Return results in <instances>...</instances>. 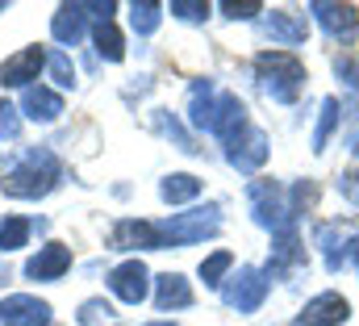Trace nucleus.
I'll return each mask as SVG.
<instances>
[{"label":"nucleus","mask_w":359,"mask_h":326,"mask_svg":"<svg viewBox=\"0 0 359 326\" xmlns=\"http://www.w3.org/2000/svg\"><path fill=\"white\" fill-rule=\"evenodd\" d=\"M59 176H63L59 159H55L46 147H34V151H25L21 159H17L13 167H8V171H4L0 188H4L8 197H21V201H38V197H46V193L59 184Z\"/></svg>","instance_id":"1"},{"label":"nucleus","mask_w":359,"mask_h":326,"mask_svg":"<svg viewBox=\"0 0 359 326\" xmlns=\"http://www.w3.org/2000/svg\"><path fill=\"white\" fill-rule=\"evenodd\" d=\"M255 72H259L264 92H268L271 100H280V105L297 100V92H301V84H305V63H301L292 51H264V55L255 59Z\"/></svg>","instance_id":"2"},{"label":"nucleus","mask_w":359,"mask_h":326,"mask_svg":"<svg viewBox=\"0 0 359 326\" xmlns=\"http://www.w3.org/2000/svg\"><path fill=\"white\" fill-rule=\"evenodd\" d=\"M217 205H205V209H188V214H176L168 222H159V235L168 247H184V243H201L205 235L217 230Z\"/></svg>","instance_id":"3"},{"label":"nucleus","mask_w":359,"mask_h":326,"mask_svg":"<svg viewBox=\"0 0 359 326\" xmlns=\"http://www.w3.org/2000/svg\"><path fill=\"white\" fill-rule=\"evenodd\" d=\"M109 289H113V297H121L126 306H142L147 293H151V272H147V263H142V259L117 263V268L109 272Z\"/></svg>","instance_id":"4"},{"label":"nucleus","mask_w":359,"mask_h":326,"mask_svg":"<svg viewBox=\"0 0 359 326\" xmlns=\"http://www.w3.org/2000/svg\"><path fill=\"white\" fill-rule=\"evenodd\" d=\"M0 322L4 326H50V306L29 297V293H13L0 301Z\"/></svg>","instance_id":"5"},{"label":"nucleus","mask_w":359,"mask_h":326,"mask_svg":"<svg viewBox=\"0 0 359 326\" xmlns=\"http://www.w3.org/2000/svg\"><path fill=\"white\" fill-rule=\"evenodd\" d=\"M264 293H268V280L255 268H238V276H230V285L222 289L226 306H234V310H255L264 301Z\"/></svg>","instance_id":"6"},{"label":"nucleus","mask_w":359,"mask_h":326,"mask_svg":"<svg viewBox=\"0 0 359 326\" xmlns=\"http://www.w3.org/2000/svg\"><path fill=\"white\" fill-rule=\"evenodd\" d=\"M42 67H46L42 46H25V51H17V55L4 59V67H0V84H4V88H29V80H38Z\"/></svg>","instance_id":"7"},{"label":"nucleus","mask_w":359,"mask_h":326,"mask_svg":"<svg viewBox=\"0 0 359 326\" xmlns=\"http://www.w3.org/2000/svg\"><path fill=\"white\" fill-rule=\"evenodd\" d=\"M347 314H351V306H347L343 293H322V297H313L301 310V318L292 326H339V322H347Z\"/></svg>","instance_id":"8"},{"label":"nucleus","mask_w":359,"mask_h":326,"mask_svg":"<svg viewBox=\"0 0 359 326\" xmlns=\"http://www.w3.org/2000/svg\"><path fill=\"white\" fill-rule=\"evenodd\" d=\"M113 247H121V251H159L168 243H163L155 222H117L113 226Z\"/></svg>","instance_id":"9"},{"label":"nucleus","mask_w":359,"mask_h":326,"mask_svg":"<svg viewBox=\"0 0 359 326\" xmlns=\"http://www.w3.org/2000/svg\"><path fill=\"white\" fill-rule=\"evenodd\" d=\"M67 268H72V247L46 243L29 263H25V276H29V280H59Z\"/></svg>","instance_id":"10"},{"label":"nucleus","mask_w":359,"mask_h":326,"mask_svg":"<svg viewBox=\"0 0 359 326\" xmlns=\"http://www.w3.org/2000/svg\"><path fill=\"white\" fill-rule=\"evenodd\" d=\"M313 17L326 25L330 38L351 42V38L359 34V8L355 4H313Z\"/></svg>","instance_id":"11"},{"label":"nucleus","mask_w":359,"mask_h":326,"mask_svg":"<svg viewBox=\"0 0 359 326\" xmlns=\"http://www.w3.org/2000/svg\"><path fill=\"white\" fill-rule=\"evenodd\" d=\"M21 113H25L29 122H55V117L63 113V96L50 92V88H42V84H29V88L21 92Z\"/></svg>","instance_id":"12"},{"label":"nucleus","mask_w":359,"mask_h":326,"mask_svg":"<svg viewBox=\"0 0 359 326\" xmlns=\"http://www.w3.org/2000/svg\"><path fill=\"white\" fill-rule=\"evenodd\" d=\"M84 21H88V4H59V13L50 21V34L63 46H76L84 38Z\"/></svg>","instance_id":"13"},{"label":"nucleus","mask_w":359,"mask_h":326,"mask_svg":"<svg viewBox=\"0 0 359 326\" xmlns=\"http://www.w3.org/2000/svg\"><path fill=\"white\" fill-rule=\"evenodd\" d=\"M155 306L159 310H184V306H192V289H188V280L180 272L155 276Z\"/></svg>","instance_id":"14"},{"label":"nucleus","mask_w":359,"mask_h":326,"mask_svg":"<svg viewBox=\"0 0 359 326\" xmlns=\"http://www.w3.org/2000/svg\"><path fill=\"white\" fill-rule=\"evenodd\" d=\"M264 159H268V138H264L259 130H247L243 143H230V163H234L238 171H255Z\"/></svg>","instance_id":"15"},{"label":"nucleus","mask_w":359,"mask_h":326,"mask_svg":"<svg viewBox=\"0 0 359 326\" xmlns=\"http://www.w3.org/2000/svg\"><path fill=\"white\" fill-rule=\"evenodd\" d=\"M251 205H255V218H259L264 226H276V222H280V188H276L271 180L251 184Z\"/></svg>","instance_id":"16"},{"label":"nucleus","mask_w":359,"mask_h":326,"mask_svg":"<svg viewBox=\"0 0 359 326\" xmlns=\"http://www.w3.org/2000/svg\"><path fill=\"white\" fill-rule=\"evenodd\" d=\"M92 42H96V51H100L109 63H121V59H126V38H121V30H117L113 21H100V25L92 30Z\"/></svg>","instance_id":"17"},{"label":"nucleus","mask_w":359,"mask_h":326,"mask_svg":"<svg viewBox=\"0 0 359 326\" xmlns=\"http://www.w3.org/2000/svg\"><path fill=\"white\" fill-rule=\"evenodd\" d=\"M159 193H163V201L180 205V201H192V197L201 193V180L188 176V171H176V176H168V180L159 184Z\"/></svg>","instance_id":"18"},{"label":"nucleus","mask_w":359,"mask_h":326,"mask_svg":"<svg viewBox=\"0 0 359 326\" xmlns=\"http://www.w3.org/2000/svg\"><path fill=\"white\" fill-rule=\"evenodd\" d=\"M29 230H34V222H29V218H4V222H0V247H4V251L25 247Z\"/></svg>","instance_id":"19"},{"label":"nucleus","mask_w":359,"mask_h":326,"mask_svg":"<svg viewBox=\"0 0 359 326\" xmlns=\"http://www.w3.org/2000/svg\"><path fill=\"white\" fill-rule=\"evenodd\" d=\"M234 263V255L230 251H217V255H209L205 263H201V280L209 285V289H217L222 285V276H226V268Z\"/></svg>","instance_id":"20"},{"label":"nucleus","mask_w":359,"mask_h":326,"mask_svg":"<svg viewBox=\"0 0 359 326\" xmlns=\"http://www.w3.org/2000/svg\"><path fill=\"white\" fill-rule=\"evenodd\" d=\"M268 30H271V38H284V42H297V38L305 34V21H297V17H288V13H271Z\"/></svg>","instance_id":"21"},{"label":"nucleus","mask_w":359,"mask_h":326,"mask_svg":"<svg viewBox=\"0 0 359 326\" xmlns=\"http://www.w3.org/2000/svg\"><path fill=\"white\" fill-rule=\"evenodd\" d=\"M159 13H163L159 4H134V8H130V21H134L138 34H151V30L159 25Z\"/></svg>","instance_id":"22"},{"label":"nucleus","mask_w":359,"mask_h":326,"mask_svg":"<svg viewBox=\"0 0 359 326\" xmlns=\"http://www.w3.org/2000/svg\"><path fill=\"white\" fill-rule=\"evenodd\" d=\"M46 67H50V76L63 84V88H72L76 84V67H72V59L63 55V51H55V55H46Z\"/></svg>","instance_id":"23"},{"label":"nucleus","mask_w":359,"mask_h":326,"mask_svg":"<svg viewBox=\"0 0 359 326\" xmlns=\"http://www.w3.org/2000/svg\"><path fill=\"white\" fill-rule=\"evenodd\" d=\"M172 13L184 21H201V17H209V4L205 0H172Z\"/></svg>","instance_id":"24"},{"label":"nucleus","mask_w":359,"mask_h":326,"mask_svg":"<svg viewBox=\"0 0 359 326\" xmlns=\"http://www.w3.org/2000/svg\"><path fill=\"white\" fill-rule=\"evenodd\" d=\"M322 130H318V138H313V151H326V138H330V126H334V117H339V100H326L322 105Z\"/></svg>","instance_id":"25"},{"label":"nucleus","mask_w":359,"mask_h":326,"mask_svg":"<svg viewBox=\"0 0 359 326\" xmlns=\"http://www.w3.org/2000/svg\"><path fill=\"white\" fill-rule=\"evenodd\" d=\"M222 13H226L230 21H247V17L264 13V4H255V0H247V4H238V0H226V4H222Z\"/></svg>","instance_id":"26"},{"label":"nucleus","mask_w":359,"mask_h":326,"mask_svg":"<svg viewBox=\"0 0 359 326\" xmlns=\"http://www.w3.org/2000/svg\"><path fill=\"white\" fill-rule=\"evenodd\" d=\"M17 130H21L17 109H13L8 100H0V138H17Z\"/></svg>","instance_id":"27"},{"label":"nucleus","mask_w":359,"mask_h":326,"mask_svg":"<svg viewBox=\"0 0 359 326\" xmlns=\"http://www.w3.org/2000/svg\"><path fill=\"white\" fill-rule=\"evenodd\" d=\"M334 72L351 84V88H359V59H355V55H343V59H334Z\"/></svg>","instance_id":"28"},{"label":"nucleus","mask_w":359,"mask_h":326,"mask_svg":"<svg viewBox=\"0 0 359 326\" xmlns=\"http://www.w3.org/2000/svg\"><path fill=\"white\" fill-rule=\"evenodd\" d=\"M104 314H113L104 301H84V310H80V322H96V318H104Z\"/></svg>","instance_id":"29"},{"label":"nucleus","mask_w":359,"mask_h":326,"mask_svg":"<svg viewBox=\"0 0 359 326\" xmlns=\"http://www.w3.org/2000/svg\"><path fill=\"white\" fill-rule=\"evenodd\" d=\"M155 326H168V322H155Z\"/></svg>","instance_id":"30"}]
</instances>
